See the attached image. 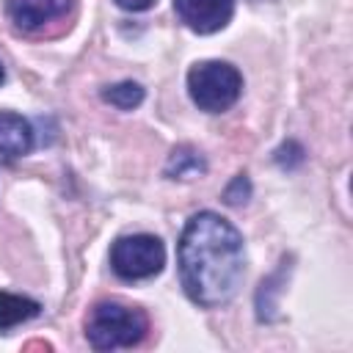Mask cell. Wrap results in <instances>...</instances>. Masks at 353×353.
<instances>
[{"label": "cell", "instance_id": "obj_1", "mask_svg": "<svg viewBox=\"0 0 353 353\" xmlns=\"http://www.w3.org/2000/svg\"><path fill=\"white\" fill-rule=\"evenodd\" d=\"M179 281L185 295L204 309L229 303L245 276L243 234L218 212H196L182 229L176 245Z\"/></svg>", "mask_w": 353, "mask_h": 353}, {"label": "cell", "instance_id": "obj_2", "mask_svg": "<svg viewBox=\"0 0 353 353\" xmlns=\"http://www.w3.org/2000/svg\"><path fill=\"white\" fill-rule=\"evenodd\" d=\"M149 331V317L141 306L121 301H99L85 320V339L94 350H119L138 345Z\"/></svg>", "mask_w": 353, "mask_h": 353}, {"label": "cell", "instance_id": "obj_3", "mask_svg": "<svg viewBox=\"0 0 353 353\" xmlns=\"http://www.w3.org/2000/svg\"><path fill=\"white\" fill-rule=\"evenodd\" d=\"M188 94L204 113L229 110L243 94V74L226 61H199L188 72Z\"/></svg>", "mask_w": 353, "mask_h": 353}, {"label": "cell", "instance_id": "obj_4", "mask_svg": "<svg viewBox=\"0 0 353 353\" xmlns=\"http://www.w3.org/2000/svg\"><path fill=\"white\" fill-rule=\"evenodd\" d=\"M165 245L154 234H127L110 245V268L124 281H143L163 270Z\"/></svg>", "mask_w": 353, "mask_h": 353}, {"label": "cell", "instance_id": "obj_5", "mask_svg": "<svg viewBox=\"0 0 353 353\" xmlns=\"http://www.w3.org/2000/svg\"><path fill=\"white\" fill-rule=\"evenodd\" d=\"M77 0H6V17L19 33H39L52 22L66 19Z\"/></svg>", "mask_w": 353, "mask_h": 353}, {"label": "cell", "instance_id": "obj_6", "mask_svg": "<svg viewBox=\"0 0 353 353\" xmlns=\"http://www.w3.org/2000/svg\"><path fill=\"white\" fill-rule=\"evenodd\" d=\"M174 11L188 30L210 36L229 25L234 14V0H174Z\"/></svg>", "mask_w": 353, "mask_h": 353}, {"label": "cell", "instance_id": "obj_7", "mask_svg": "<svg viewBox=\"0 0 353 353\" xmlns=\"http://www.w3.org/2000/svg\"><path fill=\"white\" fill-rule=\"evenodd\" d=\"M33 149V127L25 116L0 110V165L25 157Z\"/></svg>", "mask_w": 353, "mask_h": 353}, {"label": "cell", "instance_id": "obj_8", "mask_svg": "<svg viewBox=\"0 0 353 353\" xmlns=\"http://www.w3.org/2000/svg\"><path fill=\"white\" fill-rule=\"evenodd\" d=\"M41 312V303L28 298V295H17V292H8V290H0V334L39 317Z\"/></svg>", "mask_w": 353, "mask_h": 353}, {"label": "cell", "instance_id": "obj_9", "mask_svg": "<svg viewBox=\"0 0 353 353\" xmlns=\"http://www.w3.org/2000/svg\"><path fill=\"white\" fill-rule=\"evenodd\" d=\"M165 176L168 179H196L207 171L204 157L193 146H176L165 160Z\"/></svg>", "mask_w": 353, "mask_h": 353}, {"label": "cell", "instance_id": "obj_10", "mask_svg": "<svg viewBox=\"0 0 353 353\" xmlns=\"http://www.w3.org/2000/svg\"><path fill=\"white\" fill-rule=\"evenodd\" d=\"M143 88L138 85V83H132V80H121V83H116V85H108V88H102V99L108 102V105H113V108H119V110H135L141 102H143Z\"/></svg>", "mask_w": 353, "mask_h": 353}, {"label": "cell", "instance_id": "obj_11", "mask_svg": "<svg viewBox=\"0 0 353 353\" xmlns=\"http://www.w3.org/2000/svg\"><path fill=\"white\" fill-rule=\"evenodd\" d=\"M281 270H284V268H279V270H276L270 279H265V281L259 284V290H256V317H259V320H273V317H276V292L281 290V287H279Z\"/></svg>", "mask_w": 353, "mask_h": 353}, {"label": "cell", "instance_id": "obj_12", "mask_svg": "<svg viewBox=\"0 0 353 353\" xmlns=\"http://www.w3.org/2000/svg\"><path fill=\"white\" fill-rule=\"evenodd\" d=\"M251 199V182L245 174H237L226 188H223V201L232 204V207H240Z\"/></svg>", "mask_w": 353, "mask_h": 353}, {"label": "cell", "instance_id": "obj_13", "mask_svg": "<svg viewBox=\"0 0 353 353\" xmlns=\"http://www.w3.org/2000/svg\"><path fill=\"white\" fill-rule=\"evenodd\" d=\"M276 163L281 165V168H295V165H301L303 163V149L295 143V141H287V143H281L279 149H276Z\"/></svg>", "mask_w": 353, "mask_h": 353}, {"label": "cell", "instance_id": "obj_14", "mask_svg": "<svg viewBox=\"0 0 353 353\" xmlns=\"http://www.w3.org/2000/svg\"><path fill=\"white\" fill-rule=\"evenodd\" d=\"M119 8H124V11H146V8H152L157 0H113Z\"/></svg>", "mask_w": 353, "mask_h": 353}, {"label": "cell", "instance_id": "obj_15", "mask_svg": "<svg viewBox=\"0 0 353 353\" xmlns=\"http://www.w3.org/2000/svg\"><path fill=\"white\" fill-rule=\"evenodd\" d=\"M6 80V69H3V61H0V83Z\"/></svg>", "mask_w": 353, "mask_h": 353}]
</instances>
